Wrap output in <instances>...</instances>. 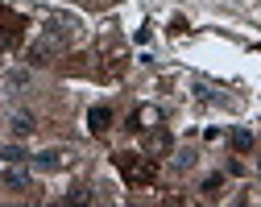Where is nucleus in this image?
Listing matches in <instances>:
<instances>
[{
	"label": "nucleus",
	"instance_id": "f03ea898",
	"mask_svg": "<svg viewBox=\"0 0 261 207\" xmlns=\"http://www.w3.org/2000/svg\"><path fill=\"white\" fill-rule=\"evenodd\" d=\"M21 29H25V17L0 5V50H13L17 38H21Z\"/></svg>",
	"mask_w": 261,
	"mask_h": 207
},
{
	"label": "nucleus",
	"instance_id": "9d476101",
	"mask_svg": "<svg viewBox=\"0 0 261 207\" xmlns=\"http://www.w3.org/2000/svg\"><path fill=\"white\" fill-rule=\"evenodd\" d=\"M0 158H5V162H25L29 153H25L21 145H5V153H0Z\"/></svg>",
	"mask_w": 261,
	"mask_h": 207
},
{
	"label": "nucleus",
	"instance_id": "20e7f679",
	"mask_svg": "<svg viewBox=\"0 0 261 207\" xmlns=\"http://www.w3.org/2000/svg\"><path fill=\"white\" fill-rule=\"evenodd\" d=\"M145 153H149V158H166V153H170V133L153 124V133H149V141H145Z\"/></svg>",
	"mask_w": 261,
	"mask_h": 207
},
{
	"label": "nucleus",
	"instance_id": "423d86ee",
	"mask_svg": "<svg viewBox=\"0 0 261 207\" xmlns=\"http://www.w3.org/2000/svg\"><path fill=\"white\" fill-rule=\"evenodd\" d=\"M158 120H162V112H158V108H137L133 116H128V128H153Z\"/></svg>",
	"mask_w": 261,
	"mask_h": 207
},
{
	"label": "nucleus",
	"instance_id": "39448f33",
	"mask_svg": "<svg viewBox=\"0 0 261 207\" xmlns=\"http://www.w3.org/2000/svg\"><path fill=\"white\" fill-rule=\"evenodd\" d=\"M0 178H5V187H13V191H25V187H29V170H25L21 162H9Z\"/></svg>",
	"mask_w": 261,
	"mask_h": 207
},
{
	"label": "nucleus",
	"instance_id": "6e6552de",
	"mask_svg": "<svg viewBox=\"0 0 261 207\" xmlns=\"http://www.w3.org/2000/svg\"><path fill=\"white\" fill-rule=\"evenodd\" d=\"M34 128H38V124H34V116H29V112H17V116H13V133H17V137H29Z\"/></svg>",
	"mask_w": 261,
	"mask_h": 207
},
{
	"label": "nucleus",
	"instance_id": "0eeeda50",
	"mask_svg": "<svg viewBox=\"0 0 261 207\" xmlns=\"http://www.w3.org/2000/svg\"><path fill=\"white\" fill-rule=\"evenodd\" d=\"M62 158H67V153L46 149V153H38V158H34V166H38V170H58V166H62Z\"/></svg>",
	"mask_w": 261,
	"mask_h": 207
},
{
	"label": "nucleus",
	"instance_id": "9b49d317",
	"mask_svg": "<svg viewBox=\"0 0 261 207\" xmlns=\"http://www.w3.org/2000/svg\"><path fill=\"white\" fill-rule=\"evenodd\" d=\"M220 183H224L220 174H212V178H203V195H216V191H220Z\"/></svg>",
	"mask_w": 261,
	"mask_h": 207
},
{
	"label": "nucleus",
	"instance_id": "7ed1b4c3",
	"mask_svg": "<svg viewBox=\"0 0 261 207\" xmlns=\"http://www.w3.org/2000/svg\"><path fill=\"white\" fill-rule=\"evenodd\" d=\"M108 124H112V108H108V104H95V108L87 112V128H91L95 137H104Z\"/></svg>",
	"mask_w": 261,
	"mask_h": 207
},
{
	"label": "nucleus",
	"instance_id": "f257e3e1",
	"mask_svg": "<svg viewBox=\"0 0 261 207\" xmlns=\"http://www.w3.org/2000/svg\"><path fill=\"white\" fill-rule=\"evenodd\" d=\"M116 170L128 187H149L158 178V162L149 153H116Z\"/></svg>",
	"mask_w": 261,
	"mask_h": 207
},
{
	"label": "nucleus",
	"instance_id": "1a4fd4ad",
	"mask_svg": "<svg viewBox=\"0 0 261 207\" xmlns=\"http://www.w3.org/2000/svg\"><path fill=\"white\" fill-rule=\"evenodd\" d=\"M232 145H237V149L245 153V149L253 145V133H249V128H237V133H232Z\"/></svg>",
	"mask_w": 261,
	"mask_h": 207
}]
</instances>
